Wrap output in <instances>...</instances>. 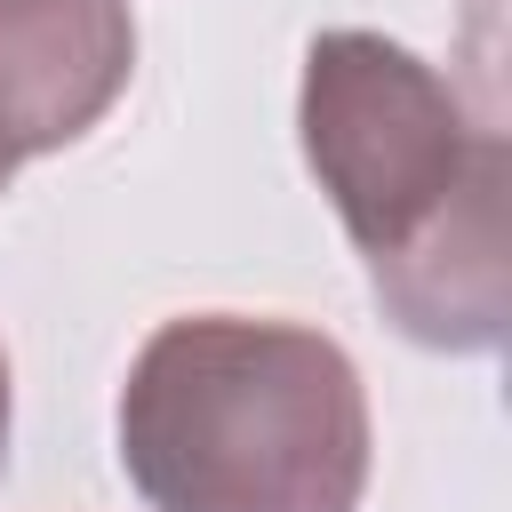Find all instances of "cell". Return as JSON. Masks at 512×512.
<instances>
[{
  "label": "cell",
  "mask_w": 512,
  "mask_h": 512,
  "mask_svg": "<svg viewBox=\"0 0 512 512\" xmlns=\"http://www.w3.org/2000/svg\"><path fill=\"white\" fill-rule=\"evenodd\" d=\"M296 136L384 320L432 352H496L512 320V152L456 80L384 32H320Z\"/></svg>",
  "instance_id": "obj_1"
},
{
  "label": "cell",
  "mask_w": 512,
  "mask_h": 512,
  "mask_svg": "<svg viewBox=\"0 0 512 512\" xmlns=\"http://www.w3.org/2000/svg\"><path fill=\"white\" fill-rule=\"evenodd\" d=\"M120 464L152 512H360V368L296 320H160L120 384Z\"/></svg>",
  "instance_id": "obj_2"
},
{
  "label": "cell",
  "mask_w": 512,
  "mask_h": 512,
  "mask_svg": "<svg viewBox=\"0 0 512 512\" xmlns=\"http://www.w3.org/2000/svg\"><path fill=\"white\" fill-rule=\"evenodd\" d=\"M136 72L128 0H0V160L80 144Z\"/></svg>",
  "instance_id": "obj_3"
},
{
  "label": "cell",
  "mask_w": 512,
  "mask_h": 512,
  "mask_svg": "<svg viewBox=\"0 0 512 512\" xmlns=\"http://www.w3.org/2000/svg\"><path fill=\"white\" fill-rule=\"evenodd\" d=\"M8 416H16V392H8V352H0V472H8Z\"/></svg>",
  "instance_id": "obj_4"
},
{
  "label": "cell",
  "mask_w": 512,
  "mask_h": 512,
  "mask_svg": "<svg viewBox=\"0 0 512 512\" xmlns=\"http://www.w3.org/2000/svg\"><path fill=\"white\" fill-rule=\"evenodd\" d=\"M8 176H16V160H0V192H8Z\"/></svg>",
  "instance_id": "obj_5"
}]
</instances>
